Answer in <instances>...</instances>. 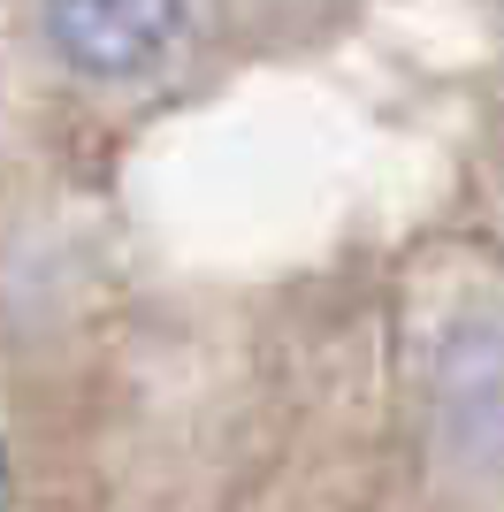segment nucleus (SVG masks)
<instances>
[{"instance_id": "nucleus-1", "label": "nucleus", "mask_w": 504, "mask_h": 512, "mask_svg": "<svg viewBox=\"0 0 504 512\" xmlns=\"http://www.w3.org/2000/svg\"><path fill=\"white\" fill-rule=\"evenodd\" d=\"M46 39L84 77H138L184 39V0H46Z\"/></svg>"}, {"instance_id": "nucleus-2", "label": "nucleus", "mask_w": 504, "mask_h": 512, "mask_svg": "<svg viewBox=\"0 0 504 512\" xmlns=\"http://www.w3.org/2000/svg\"><path fill=\"white\" fill-rule=\"evenodd\" d=\"M436 421L466 459H504V321H459L436 352Z\"/></svg>"}, {"instance_id": "nucleus-3", "label": "nucleus", "mask_w": 504, "mask_h": 512, "mask_svg": "<svg viewBox=\"0 0 504 512\" xmlns=\"http://www.w3.org/2000/svg\"><path fill=\"white\" fill-rule=\"evenodd\" d=\"M8 497H16V474H8V444H0V512H8Z\"/></svg>"}]
</instances>
